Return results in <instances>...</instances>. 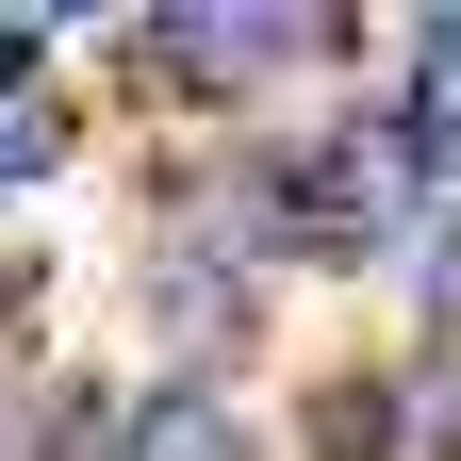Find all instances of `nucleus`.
Here are the masks:
<instances>
[{
    "mask_svg": "<svg viewBox=\"0 0 461 461\" xmlns=\"http://www.w3.org/2000/svg\"><path fill=\"white\" fill-rule=\"evenodd\" d=\"M395 198H412V149L395 132H330V149H297V182H280V230H297L313 264H363L395 230Z\"/></svg>",
    "mask_w": 461,
    "mask_h": 461,
    "instance_id": "nucleus-1",
    "label": "nucleus"
},
{
    "mask_svg": "<svg viewBox=\"0 0 461 461\" xmlns=\"http://www.w3.org/2000/svg\"><path fill=\"white\" fill-rule=\"evenodd\" d=\"M115 461H248V429H230V395H198V379H165L132 429H115Z\"/></svg>",
    "mask_w": 461,
    "mask_h": 461,
    "instance_id": "nucleus-2",
    "label": "nucleus"
},
{
    "mask_svg": "<svg viewBox=\"0 0 461 461\" xmlns=\"http://www.w3.org/2000/svg\"><path fill=\"white\" fill-rule=\"evenodd\" d=\"M412 165H461V17L412 33V132H395Z\"/></svg>",
    "mask_w": 461,
    "mask_h": 461,
    "instance_id": "nucleus-3",
    "label": "nucleus"
},
{
    "mask_svg": "<svg viewBox=\"0 0 461 461\" xmlns=\"http://www.w3.org/2000/svg\"><path fill=\"white\" fill-rule=\"evenodd\" d=\"M313 445L346 461V445H395V395H313Z\"/></svg>",
    "mask_w": 461,
    "mask_h": 461,
    "instance_id": "nucleus-4",
    "label": "nucleus"
},
{
    "mask_svg": "<svg viewBox=\"0 0 461 461\" xmlns=\"http://www.w3.org/2000/svg\"><path fill=\"white\" fill-rule=\"evenodd\" d=\"M50 149H67V132H50V115H33V99H17V115H0V182H33V165H50Z\"/></svg>",
    "mask_w": 461,
    "mask_h": 461,
    "instance_id": "nucleus-5",
    "label": "nucleus"
}]
</instances>
